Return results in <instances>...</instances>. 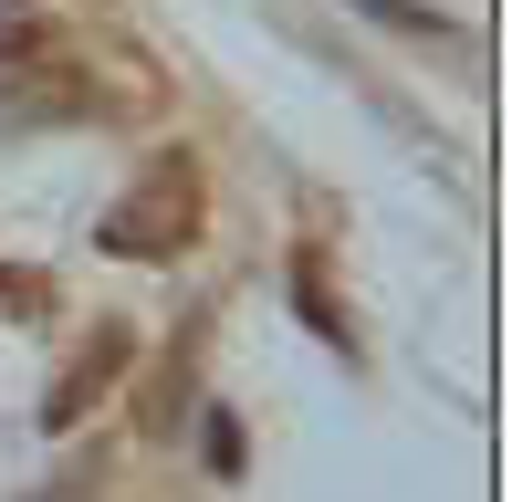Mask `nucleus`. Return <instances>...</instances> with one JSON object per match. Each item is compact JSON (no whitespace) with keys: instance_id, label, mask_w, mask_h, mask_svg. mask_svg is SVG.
I'll return each mask as SVG.
<instances>
[{"instance_id":"f257e3e1","label":"nucleus","mask_w":512,"mask_h":502,"mask_svg":"<svg viewBox=\"0 0 512 502\" xmlns=\"http://www.w3.org/2000/svg\"><path fill=\"white\" fill-rule=\"evenodd\" d=\"M199 220H209V168L189 147H168V157H147L136 189L105 210V251L115 262H178V251L199 241Z\"/></svg>"},{"instance_id":"f03ea898","label":"nucleus","mask_w":512,"mask_h":502,"mask_svg":"<svg viewBox=\"0 0 512 502\" xmlns=\"http://www.w3.org/2000/svg\"><path fill=\"white\" fill-rule=\"evenodd\" d=\"M126 356H136V335H126V325H95V335H84V356L53 377V398H42V429H74V419H95V398H105L115 377H126Z\"/></svg>"},{"instance_id":"7ed1b4c3","label":"nucleus","mask_w":512,"mask_h":502,"mask_svg":"<svg viewBox=\"0 0 512 502\" xmlns=\"http://www.w3.org/2000/svg\"><path fill=\"white\" fill-rule=\"evenodd\" d=\"M21 116H105V95H84V74H32Z\"/></svg>"},{"instance_id":"20e7f679","label":"nucleus","mask_w":512,"mask_h":502,"mask_svg":"<svg viewBox=\"0 0 512 502\" xmlns=\"http://www.w3.org/2000/svg\"><path fill=\"white\" fill-rule=\"evenodd\" d=\"M293 304H304L335 346H356V335H345V314H335V293H324V251H314V241H304V262H293Z\"/></svg>"},{"instance_id":"39448f33","label":"nucleus","mask_w":512,"mask_h":502,"mask_svg":"<svg viewBox=\"0 0 512 502\" xmlns=\"http://www.w3.org/2000/svg\"><path fill=\"white\" fill-rule=\"evenodd\" d=\"M11 53H32V21H0V63Z\"/></svg>"}]
</instances>
